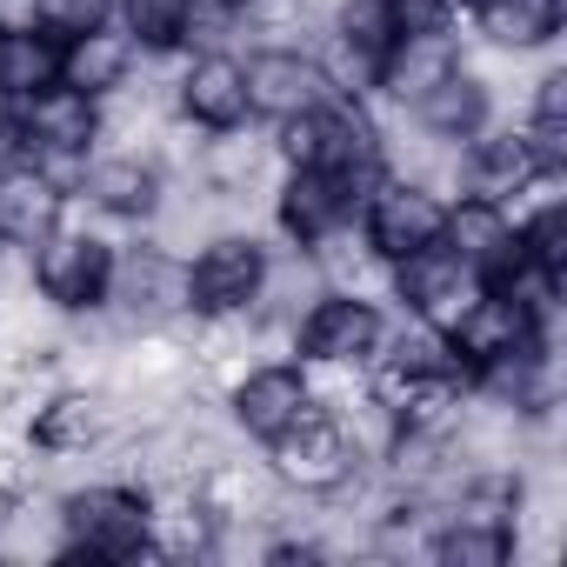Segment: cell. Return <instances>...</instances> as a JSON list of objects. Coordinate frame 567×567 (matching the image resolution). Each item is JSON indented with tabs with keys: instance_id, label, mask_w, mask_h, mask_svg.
Wrapping results in <instances>:
<instances>
[{
	"instance_id": "obj_10",
	"label": "cell",
	"mask_w": 567,
	"mask_h": 567,
	"mask_svg": "<svg viewBox=\"0 0 567 567\" xmlns=\"http://www.w3.org/2000/svg\"><path fill=\"white\" fill-rule=\"evenodd\" d=\"M194 501L214 514V527H280V507H288V487L274 481L267 461H247L240 441L227 454H214L194 474Z\"/></svg>"
},
{
	"instance_id": "obj_28",
	"label": "cell",
	"mask_w": 567,
	"mask_h": 567,
	"mask_svg": "<svg viewBox=\"0 0 567 567\" xmlns=\"http://www.w3.org/2000/svg\"><path fill=\"white\" fill-rule=\"evenodd\" d=\"M374 361H388V368H408V374H441V368H454V354H447V334L441 328H427V321H388V334H381V354Z\"/></svg>"
},
{
	"instance_id": "obj_25",
	"label": "cell",
	"mask_w": 567,
	"mask_h": 567,
	"mask_svg": "<svg viewBox=\"0 0 567 567\" xmlns=\"http://www.w3.org/2000/svg\"><path fill=\"white\" fill-rule=\"evenodd\" d=\"M61 48H68V41H54L48 28L14 21L8 34H0V101L14 107V101L54 87V81H61Z\"/></svg>"
},
{
	"instance_id": "obj_11",
	"label": "cell",
	"mask_w": 567,
	"mask_h": 567,
	"mask_svg": "<svg viewBox=\"0 0 567 567\" xmlns=\"http://www.w3.org/2000/svg\"><path fill=\"white\" fill-rule=\"evenodd\" d=\"M361 207V187L328 174V167H280L274 187V227L288 247H321L328 234H341Z\"/></svg>"
},
{
	"instance_id": "obj_18",
	"label": "cell",
	"mask_w": 567,
	"mask_h": 567,
	"mask_svg": "<svg viewBox=\"0 0 567 567\" xmlns=\"http://www.w3.org/2000/svg\"><path fill=\"white\" fill-rule=\"evenodd\" d=\"M441 240L474 267L481 288L507 280V274L527 260V254H520V227L507 220V207H501V200H481V194H454V200H447V227H441Z\"/></svg>"
},
{
	"instance_id": "obj_30",
	"label": "cell",
	"mask_w": 567,
	"mask_h": 567,
	"mask_svg": "<svg viewBox=\"0 0 567 567\" xmlns=\"http://www.w3.org/2000/svg\"><path fill=\"white\" fill-rule=\"evenodd\" d=\"M240 41V0H187L181 8V48L207 54V48H234Z\"/></svg>"
},
{
	"instance_id": "obj_24",
	"label": "cell",
	"mask_w": 567,
	"mask_h": 567,
	"mask_svg": "<svg viewBox=\"0 0 567 567\" xmlns=\"http://www.w3.org/2000/svg\"><path fill=\"white\" fill-rule=\"evenodd\" d=\"M474 34L501 54H534V48H554L560 41V21H567V0H474L467 8Z\"/></svg>"
},
{
	"instance_id": "obj_9",
	"label": "cell",
	"mask_w": 567,
	"mask_h": 567,
	"mask_svg": "<svg viewBox=\"0 0 567 567\" xmlns=\"http://www.w3.org/2000/svg\"><path fill=\"white\" fill-rule=\"evenodd\" d=\"M474 295H481V280H474V267L447 240H434V247H421V254L388 267V301H401V315H414V321H427L441 334L461 321V308Z\"/></svg>"
},
{
	"instance_id": "obj_26",
	"label": "cell",
	"mask_w": 567,
	"mask_h": 567,
	"mask_svg": "<svg viewBox=\"0 0 567 567\" xmlns=\"http://www.w3.org/2000/svg\"><path fill=\"white\" fill-rule=\"evenodd\" d=\"M514 554H520L514 547V527L474 520V514H447L434 527V547H427V560H441V567H507Z\"/></svg>"
},
{
	"instance_id": "obj_22",
	"label": "cell",
	"mask_w": 567,
	"mask_h": 567,
	"mask_svg": "<svg viewBox=\"0 0 567 567\" xmlns=\"http://www.w3.org/2000/svg\"><path fill=\"white\" fill-rule=\"evenodd\" d=\"M141 61L147 54L134 48V34L121 21H107V28H94V34H81V41L61 48V81L81 87V94H94V101H107V94H121L134 81Z\"/></svg>"
},
{
	"instance_id": "obj_37",
	"label": "cell",
	"mask_w": 567,
	"mask_h": 567,
	"mask_svg": "<svg viewBox=\"0 0 567 567\" xmlns=\"http://www.w3.org/2000/svg\"><path fill=\"white\" fill-rule=\"evenodd\" d=\"M454 8H461V14H467V8H474V0H454Z\"/></svg>"
},
{
	"instance_id": "obj_8",
	"label": "cell",
	"mask_w": 567,
	"mask_h": 567,
	"mask_svg": "<svg viewBox=\"0 0 567 567\" xmlns=\"http://www.w3.org/2000/svg\"><path fill=\"white\" fill-rule=\"evenodd\" d=\"M127 427V408L107 388H54L34 414H28V441L48 461H81V454H107V441Z\"/></svg>"
},
{
	"instance_id": "obj_16",
	"label": "cell",
	"mask_w": 567,
	"mask_h": 567,
	"mask_svg": "<svg viewBox=\"0 0 567 567\" xmlns=\"http://www.w3.org/2000/svg\"><path fill=\"white\" fill-rule=\"evenodd\" d=\"M527 341H554V348H560V334H547L514 295H494V288H481V295L461 308V321L447 328V354H454L461 374H474V368H487V361H501V354H514V348H527Z\"/></svg>"
},
{
	"instance_id": "obj_23",
	"label": "cell",
	"mask_w": 567,
	"mask_h": 567,
	"mask_svg": "<svg viewBox=\"0 0 567 567\" xmlns=\"http://www.w3.org/2000/svg\"><path fill=\"white\" fill-rule=\"evenodd\" d=\"M540 154L527 147V134L520 127H481L467 147H461V181H454V194H481V200H507L520 181H527V167H534Z\"/></svg>"
},
{
	"instance_id": "obj_19",
	"label": "cell",
	"mask_w": 567,
	"mask_h": 567,
	"mask_svg": "<svg viewBox=\"0 0 567 567\" xmlns=\"http://www.w3.org/2000/svg\"><path fill=\"white\" fill-rule=\"evenodd\" d=\"M408 121L421 127V134H434V141H447V147H467L487 121H494V81L481 74V68H454L447 81H434L414 107H408Z\"/></svg>"
},
{
	"instance_id": "obj_13",
	"label": "cell",
	"mask_w": 567,
	"mask_h": 567,
	"mask_svg": "<svg viewBox=\"0 0 567 567\" xmlns=\"http://www.w3.org/2000/svg\"><path fill=\"white\" fill-rule=\"evenodd\" d=\"M240 68H247V114L267 121V127L274 121H295V114H308L321 101H334L315 48H254Z\"/></svg>"
},
{
	"instance_id": "obj_6",
	"label": "cell",
	"mask_w": 567,
	"mask_h": 567,
	"mask_svg": "<svg viewBox=\"0 0 567 567\" xmlns=\"http://www.w3.org/2000/svg\"><path fill=\"white\" fill-rule=\"evenodd\" d=\"M354 227H361V240L394 267V260H408V254H421V247L441 240V227H447V194H434V187H421V181H401V174H381V181L361 194Z\"/></svg>"
},
{
	"instance_id": "obj_3",
	"label": "cell",
	"mask_w": 567,
	"mask_h": 567,
	"mask_svg": "<svg viewBox=\"0 0 567 567\" xmlns=\"http://www.w3.org/2000/svg\"><path fill=\"white\" fill-rule=\"evenodd\" d=\"M101 321L114 334L121 328H174V321H187V254H174L154 234L134 240V247H114Z\"/></svg>"
},
{
	"instance_id": "obj_12",
	"label": "cell",
	"mask_w": 567,
	"mask_h": 567,
	"mask_svg": "<svg viewBox=\"0 0 567 567\" xmlns=\"http://www.w3.org/2000/svg\"><path fill=\"white\" fill-rule=\"evenodd\" d=\"M227 421H234V434L240 441H254V447H267L280 427H295L308 408H315V394H308V374H301V361H254L234 388H227Z\"/></svg>"
},
{
	"instance_id": "obj_33",
	"label": "cell",
	"mask_w": 567,
	"mask_h": 567,
	"mask_svg": "<svg viewBox=\"0 0 567 567\" xmlns=\"http://www.w3.org/2000/svg\"><path fill=\"white\" fill-rule=\"evenodd\" d=\"M527 121H567V68H547V74L534 81Z\"/></svg>"
},
{
	"instance_id": "obj_27",
	"label": "cell",
	"mask_w": 567,
	"mask_h": 567,
	"mask_svg": "<svg viewBox=\"0 0 567 567\" xmlns=\"http://www.w3.org/2000/svg\"><path fill=\"white\" fill-rule=\"evenodd\" d=\"M328 34H334L341 48L368 54L374 68H381V54L401 41V28H394V8H388V0H334V8H328Z\"/></svg>"
},
{
	"instance_id": "obj_34",
	"label": "cell",
	"mask_w": 567,
	"mask_h": 567,
	"mask_svg": "<svg viewBox=\"0 0 567 567\" xmlns=\"http://www.w3.org/2000/svg\"><path fill=\"white\" fill-rule=\"evenodd\" d=\"M8 161H21V127H14L8 107H0V167H8Z\"/></svg>"
},
{
	"instance_id": "obj_35",
	"label": "cell",
	"mask_w": 567,
	"mask_h": 567,
	"mask_svg": "<svg viewBox=\"0 0 567 567\" xmlns=\"http://www.w3.org/2000/svg\"><path fill=\"white\" fill-rule=\"evenodd\" d=\"M8 514H14V494H8V487H0V520H8Z\"/></svg>"
},
{
	"instance_id": "obj_7",
	"label": "cell",
	"mask_w": 567,
	"mask_h": 567,
	"mask_svg": "<svg viewBox=\"0 0 567 567\" xmlns=\"http://www.w3.org/2000/svg\"><path fill=\"white\" fill-rule=\"evenodd\" d=\"M381 334H388V308L381 301L321 288L315 308L295 321V354L301 361H328V368H368L381 354Z\"/></svg>"
},
{
	"instance_id": "obj_2",
	"label": "cell",
	"mask_w": 567,
	"mask_h": 567,
	"mask_svg": "<svg viewBox=\"0 0 567 567\" xmlns=\"http://www.w3.org/2000/svg\"><path fill=\"white\" fill-rule=\"evenodd\" d=\"M114 247H121V240H107L101 227L74 220V200H68V220L28 247V280H34V295H41L61 321L101 315L107 274H114Z\"/></svg>"
},
{
	"instance_id": "obj_32",
	"label": "cell",
	"mask_w": 567,
	"mask_h": 567,
	"mask_svg": "<svg viewBox=\"0 0 567 567\" xmlns=\"http://www.w3.org/2000/svg\"><path fill=\"white\" fill-rule=\"evenodd\" d=\"M388 8H394V28L401 34H454L461 28L454 0H388Z\"/></svg>"
},
{
	"instance_id": "obj_1",
	"label": "cell",
	"mask_w": 567,
	"mask_h": 567,
	"mask_svg": "<svg viewBox=\"0 0 567 567\" xmlns=\"http://www.w3.org/2000/svg\"><path fill=\"white\" fill-rule=\"evenodd\" d=\"M61 514V560H154L147 547V487L127 474L68 487L54 501Z\"/></svg>"
},
{
	"instance_id": "obj_31",
	"label": "cell",
	"mask_w": 567,
	"mask_h": 567,
	"mask_svg": "<svg viewBox=\"0 0 567 567\" xmlns=\"http://www.w3.org/2000/svg\"><path fill=\"white\" fill-rule=\"evenodd\" d=\"M107 21H114V0H34V28H48L54 41H81Z\"/></svg>"
},
{
	"instance_id": "obj_14",
	"label": "cell",
	"mask_w": 567,
	"mask_h": 567,
	"mask_svg": "<svg viewBox=\"0 0 567 567\" xmlns=\"http://www.w3.org/2000/svg\"><path fill=\"white\" fill-rule=\"evenodd\" d=\"M74 200H87V207H94L101 220H114V227H147V220L161 214V200H167V174H161L154 154L114 147V154H94V161H87V181H81Z\"/></svg>"
},
{
	"instance_id": "obj_36",
	"label": "cell",
	"mask_w": 567,
	"mask_h": 567,
	"mask_svg": "<svg viewBox=\"0 0 567 567\" xmlns=\"http://www.w3.org/2000/svg\"><path fill=\"white\" fill-rule=\"evenodd\" d=\"M8 254H14V247H8V240H0V280H8Z\"/></svg>"
},
{
	"instance_id": "obj_17",
	"label": "cell",
	"mask_w": 567,
	"mask_h": 567,
	"mask_svg": "<svg viewBox=\"0 0 567 567\" xmlns=\"http://www.w3.org/2000/svg\"><path fill=\"white\" fill-rule=\"evenodd\" d=\"M174 114L194 121L200 134H227V127H247V68L234 48H207L181 68L174 81Z\"/></svg>"
},
{
	"instance_id": "obj_4",
	"label": "cell",
	"mask_w": 567,
	"mask_h": 567,
	"mask_svg": "<svg viewBox=\"0 0 567 567\" xmlns=\"http://www.w3.org/2000/svg\"><path fill=\"white\" fill-rule=\"evenodd\" d=\"M354 461H368V454L348 441L341 414H328V408H308L295 427H280L267 441V467H274V481L288 487L295 501H328L354 474Z\"/></svg>"
},
{
	"instance_id": "obj_15",
	"label": "cell",
	"mask_w": 567,
	"mask_h": 567,
	"mask_svg": "<svg viewBox=\"0 0 567 567\" xmlns=\"http://www.w3.org/2000/svg\"><path fill=\"white\" fill-rule=\"evenodd\" d=\"M21 127V154H101V101L54 81L8 107Z\"/></svg>"
},
{
	"instance_id": "obj_20",
	"label": "cell",
	"mask_w": 567,
	"mask_h": 567,
	"mask_svg": "<svg viewBox=\"0 0 567 567\" xmlns=\"http://www.w3.org/2000/svg\"><path fill=\"white\" fill-rule=\"evenodd\" d=\"M68 220V194L21 154L0 167V240H8L14 254H28L41 234H54Z\"/></svg>"
},
{
	"instance_id": "obj_5",
	"label": "cell",
	"mask_w": 567,
	"mask_h": 567,
	"mask_svg": "<svg viewBox=\"0 0 567 567\" xmlns=\"http://www.w3.org/2000/svg\"><path fill=\"white\" fill-rule=\"evenodd\" d=\"M267 240L254 227H214L187 254V315H247L267 274Z\"/></svg>"
},
{
	"instance_id": "obj_29",
	"label": "cell",
	"mask_w": 567,
	"mask_h": 567,
	"mask_svg": "<svg viewBox=\"0 0 567 567\" xmlns=\"http://www.w3.org/2000/svg\"><path fill=\"white\" fill-rule=\"evenodd\" d=\"M181 8L187 0H114V21L141 54H181Z\"/></svg>"
},
{
	"instance_id": "obj_21",
	"label": "cell",
	"mask_w": 567,
	"mask_h": 567,
	"mask_svg": "<svg viewBox=\"0 0 567 567\" xmlns=\"http://www.w3.org/2000/svg\"><path fill=\"white\" fill-rule=\"evenodd\" d=\"M461 68V41L454 34H401L388 54H381V74H374V101L381 107H414L434 81H447Z\"/></svg>"
}]
</instances>
